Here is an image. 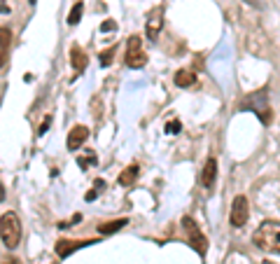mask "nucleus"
Segmentation results:
<instances>
[{
  "instance_id": "1a4fd4ad",
  "label": "nucleus",
  "mask_w": 280,
  "mask_h": 264,
  "mask_svg": "<svg viewBox=\"0 0 280 264\" xmlns=\"http://www.w3.org/2000/svg\"><path fill=\"white\" fill-rule=\"evenodd\" d=\"M215 178H217V159H215V157H208V161H206V166H203V173H201L203 187H213Z\"/></svg>"
},
{
  "instance_id": "39448f33",
  "label": "nucleus",
  "mask_w": 280,
  "mask_h": 264,
  "mask_svg": "<svg viewBox=\"0 0 280 264\" xmlns=\"http://www.w3.org/2000/svg\"><path fill=\"white\" fill-rule=\"evenodd\" d=\"M247 218H250V208H247V199L241 194V197H236V199H234V204H231L229 222H231V227H236V229H241V227H245Z\"/></svg>"
},
{
  "instance_id": "6ab92c4d",
  "label": "nucleus",
  "mask_w": 280,
  "mask_h": 264,
  "mask_svg": "<svg viewBox=\"0 0 280 264\" xmlns=\"http://www.w3.org/2000/svg\"><path fill=\"white\" fill-rule=\"evenodd\" d=\"M3 264H21V259H17V257H5V259H3Z\"/></svg>"
},
{
  "instance_id": "a211bd4d",
  "label": "nucleus",
  "mask_w": 280,
  "mask_h": 264,
  "mask_svg": "<svg viewBox=\"0 0 280 264\" xmlns=\"http://www.w3.org/2000/svg\"><path fill=\"white\" fill-rule=\"evenodd\" d=\"M49 124H52V117L47 115V119H44V122H42V127H40V136H42V133L47 131V129H49Z\"/></svg>"
},
{
  "instance_id": "412c9836",
  "label": "nucleus",
  "mask_w": 280,
  "mask_h": 264,
  "mask_svg": "<svg viewBox=\"0 0 280 264\" xmlns=\"http://www.w3.org/2000/svg\"><path fill=\"white\" fill-rule=\"evenodd\" d=\"M0 201H5V187H3V182H0Z\"/></svg>"
},
{
  "instance_id": "f3484780",
  "label": "nucleus",
  "mask_w": 280,
  "mask_h": 264,
  "mask_svg": "<svg viewBox=\"0 0 280 264\" xmlns=\"http://www.w3.org/2000/svg\"><path fill=\"white\" fill-rule=\"evenodd\" d=\"M180 129H182V124L177 119H170L168 124H166V133H177Z\"/></svg>"
},
{
  "instance_id": "ddd939ff",
  "label": "nucleus",
  "mask_w": 280,
  "mask_h": 264,
  "mask_svg": "<svg viewBox=\"0 0 280 264\" xmlns=\"http://www.w3.org/2000/svg\"><path fill=\"white\" fill-rule=\"evenodd\" d=\"M194 82H196V73H192V70H177L175 73V84L177 87L187 89V87H192Z\"/></svg>"
},
{
  "instance_id": "2eb2a0df",
  "label": "nucleus",
  "mask_w": 280,
  "mask_h": 264,
  "mask_svg": "<svg viewBox=\"0 0 280 264\" xmlns=\"http://www.w3.org/2000/svg\"><path fill=\"white\" fill-rule=\"evenodd\" d=\"M82 10H84V3H75L70 10V14H68V23L70 26H75L77 21H80V17H82Z\"/></svg>"
},
{
  "instance_id": "6e6552de",
  "label": "nucleus",
  "mask_w": 280,
  "mask_h": 264,
  "mask_svg": "<svg viewBox=\"0 0 280 264\" xmlns=\"http://www.w3.org/2000/svg\"><path fill=\"white\" fill-rule=\"evenodd\" d=\"M87 138H89V129L87 127H82V124L72 127V131L68 133V150H77L80 145H84Z\"/></svg>"
},
{
  "instance_id": "7ed1b4c3",
  "label": "nucleus",
  "mask_w": 280,
  "mask_h": 264,
  "mask_svg": "<svg viewBox=\"0 0 280 264\" xmlns=\"http://www.w3.org/2000/svg\"><path fill=\"white\" fill-rule=\"evenodd\" d=\"M182 229H185V234H187L189 246H192L198 255H206V250H208V238L203 236L201 227H198L192 218H182Z\"/></svg>"
},
{
  "instance_id": "f257e3e1",
  "label": "nucleus",
  "mask_w": 280,
  "mask_h": 264,
  "mask_svg": "<svg viewBox=\"0 0 280 264\" xmlns=\"http://www.w3.org/2000/svg\"><path fill=\"white\" fill-rule=\"evenodd\" d=\"M252 241L254 246L266 250V253L280 255V222H264L252 234Z\"/></svg>"
},
{
  "instance_id": "f03ea898",
  "label": "nucleus",
  "mask_w": 280,
  "mask_h": 264,
  "mask_svg": "<svg viewBox=\"0 0 280 264\" xmlns=\"http://www.w3.org/2000/svg\"><path fill=\"white\" fill-rule=\"evenodd\" d=\"M0 238L5 243L7 250H14L21 241V222H19V215L7 210L3 218H0Z\"/></svg>"
},
{
  "instance_id": "423d86ee",
  "label": "nucleus",
  "mask_w": 280,
  "mask_h": 264,
  "mask_svg": "<svg viewBox=\"0 0 280 264\" xmlns=\"http://www.w3.org/2000/svg\"><path fill=\"white\" fill-rule=\"evenodd\" d=\"M161 26H164V12H161V7H154V10L149 12L147 23H145V33H147V38L149 40L159 38Z\"/></svg>"
},
{
  "instance_id": "20e7f679",
  "label": "nucleus",
  "mask_w": 280,
  "mask_h": 264,
  "mask_svg": "<svg viewBox=\"0 0 280 264\" xmlns=\"http://www.w3.org/2000/svg\"><path fill=\"white\" fill-rule=\"evenodd\" d=\"M147 63V54L143 52V44L138 35H131L126 44V66L129 68H143Z\"/></svg>"
},
{
  "instance_id": "dca6fc26",
  "label": "nucleus",
  "mask_w": 280,
  "mask_h": 264,
  "mask_svg": "<svg viewBox=\"0 0 280 264\" xmlns=\"http://www.w3.org/2000/svg\"><path fill=\"white\" fill-rule=\"evenodd\" d=\"M115 52H117V47H110L108 52H100V56H98V59H100V66H110Z\"/></svg>"
},
{
  "instance_id": "4be33fe9",
  "label": "nucleus",
  "mask_w": 280,
  "mask_h": 264,
  "mask_svg": "<svg viewBox=\"0 0 280 264\" xmlns=\"http://www.w3.org/2000/svg\"><path fill=\"white\" fill-rule=\"evenodd\" d=\"M262 264H273V262H269V259H266V262H262Z\"/></svg>"
},
{
  "instance_id": "aec40b11",
  "label": "nucleus",
  "mask_w": 280,
  "mask_h": 264,
  "mask_svg": "<svg viewBox=\"0 0 280 264\" xmlns=\"http://www.w3.org/2000/svg\"><path fill=\"white\" fill-rule=\"evenodd\" d=\"M115 26H117L115 21H105L103 23V31H115Z\"/></svg>"
},
{
  "instance_id": "0eeeda50",
  "label": "nucleus",
  "mask_w": 280,
  "mask_h": 264,
  "mask_svg": "<svg viewBox=\"0 0 280 264\" xmlns=\"http://www.w3.org/2000/svg\"><path fill=\"white\" fill-rule=\"evenodd\" d=\"M84 246H93V241L89 238V241H66V238H61L59 243H56V255L59 257H68V255H72L75 250H80V248Z\"/></svg>"
},
{
  "instance_id": "4468645a",
  "label": "nucleus",
  "mask_w": 280,
  "mask_h": 264,
  "mask_svg": "<svg viewBox=\"0 0 280 264\" xmlns=\"http://www.w3.org/2000/svg\"><path fill=\"white\" fill-rule=\"evenodd\" d=\"M126 225H129V220H124V218H121V220H112V222H105V225H100L98 231L103 234V236H108V234H115V231H119L121 227H126Z\"/></svg>"
},
{
  "instance_id": "9b49d317",
  "label": "nucleus",
  "mask_w": 280,
  "mask_h": 264,
  "mask_svg": "<svg viewBox=\"0 0 280 264\" xmlns=\"http://www.w3.org/2000/svg\"><path fill=\"white\" fill-rule=\"evenodd\" d=\"M70 63H72V68H75V73H82L84 68H87V54L82 52L80 44H72L70 47Z\"/></svg>"
},
{
  "instance_id": "5701e85b",
  "label": "nucleus",
  "mask_w": 280,
  "mask_h": 264,
  "mask_svg": "<svg viewBox=\"0 0 280 264\" xmlns=\"http://www.w3.org/2000/svg\"><path fill=\"white\" fill-rule=\"evenodd\" d=\"M28 3H35V0H28Z\"/></svg>"
},
{
  "instance_id": "9d476101",
  "label": "nucleus",
  "mask_w": 280,
  "mask_h": 264,
  "mask_svg": "<svg viewBox=\"0 0 280 264\" xmlns=\"http://www.w3.org/2000/svg\"><path fill=\"white\" fill-rule=\"evenodd\" d=\"M10 47H12V33H10V28L0 26V68L5 66L7 56H10Z\"/></svg>"
},
{
  "instance_id": "f8f14e48",
  "label": "nucleus",
  "mask_w": 280,
  "mask_h": 264,
  "mask_svg": "<svg viewBox=\"0 0 280 264\" xmlns=\"http://www.w3.org/2000/svg\"><path fill=\"white\" fill-rule=\"evenodd\" d=\"M138 173H140V169H138L136 164H131V166H129V169H124V171H121V173H119L117 182H119L121 187H129V185H133V182H136Z\"/></svg>"
}]
</instances>
